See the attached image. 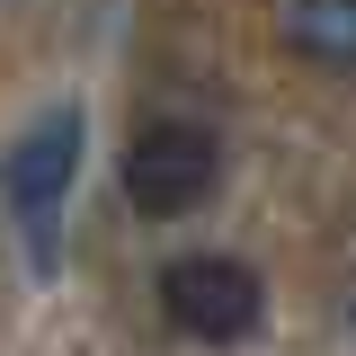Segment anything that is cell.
Segmentation results:
<instances>
[{
  "label": "cell",
  "mask_w": 356,
  "mask_h": 356,
  "mask_svg": "<svg viewBox=\"0 0 356 356\" xmlns=\"http://www.w3.org/2000/svg\"><path fill=\"white\" fill-rule=\"evenodd\" d=\"M81 152H89V116L81 107H44L36 125H18L9 152H0V205L18 222V250H27L36 276L63 267V205L81 187Z\"/></svg>",
  "instance_id": "obj_1"
},
{
  "label": "cell",
  "mask_w": 356,
  "mask_h": 356,
  "mask_svg": "<svg viewBox=\"0 0 356 356\" xmlns=\"http://www.w3.org/2000/svg\"><path fill=\"white\" fill-rule=\"evenodd\" d=\"M161 312L196 348H241L267 321V276L250 259H232V250H178L161 267Z\"/></svg>",
  "instance_id": "obj_2"
},
{
  "label": "cell",
  "mask_w": 356,
  "mask_h": 356,
  "mask_svg": "<svg viewBox=\"0 0 356 356\" xmlns=\"http://www.w3.org/2000/svg\"><path fill=\"white\" fill-rule=\"evenodd\" d=\"M222 178V134L196 125V116H152V125H134L125 143V196L134 214L170 222V214H196L205 196H214Z\"/></svg>",
  "instance_id": "obj_3"
},
{
  "label": "cell",
  "mask_w": 356,
  "mask_h": 356,
  "mask_svg": "<svg viewBox=\"0 0 356 356\" xmlns=\"http://www.w3.org/2000/svg\"><path fill=\"white\" fill-rule=\"evenodd\" d=\"M276 36H285V54H303L312 72H356V0H285Z\"/></svg>",
  "instance_id": "obj_4"
},
{
  "label": "cell",
  "mask_w": 356,
  "mask_h": 356,
  "mask_svg": "<svg viewBox=\"0 0 356 356\" xmlns=\"http://www.w3.org/2000/svg\"><path fill=\"white\" fill-rule=\"evenodd\" d=\"M348 339H356V294H348Z\"/></svg>",
  "instance_id": "obj_5"
}]
</instances>
